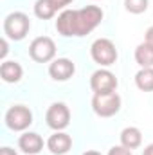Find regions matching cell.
Masks as SVG:
<instances>
[{
	"instance_id": "25",
	"label": "cell",
	"mask_w": 153,
	"mask_h": 155,
	"mask_svg": "<svg viewBox=\"0 0 153 155\" xmlns=\"http://www.w3.org/2000/svg\"><path fill=\"white\" fill-rule=\"evenodd\" d=\"M94 2H96V0H94Z\"/></svg>"
},
{
	"instance_id": "19",
	"label": "cell",
	"mask_w": 153,
	"mask_h": 155,
	"mask_svg": "<svg viewBox=\"0 0 153 155\" xmlns=\"http://www.w3.org/2000/svg\"><path fill=\"white\" fill-rule=\"evenodd\" d=\"M144 41H146L148 45H151V47H153V25L146 29V35H144Z\"/></svg>"
},
{
	"instance_id": "16",
	"label": "cell",
	"mask_w": 153,
	"mask_h": 155,
	"mask_svg": "<svg viewBox=\"0 0 153 155\" xmlns=\"http://www.w3.org/2000/svg\"><path fill=\"white\" fill-rule=\"evenodd\" d=\"M135 85L142 92H153V67L141 69L135 74Z\"/></svg>"
},
{
	"instance_id": "9",
	"label": "cell",
	"mask_w": 153,
	"mask_h": 155,
	"mask_svg": "<svg viewBox=\"0 0 153 155\" xmlns=\"http://www.w3.org/2000/svg\"><path fill=\"white\" fill-rule=\"evenodd\" d=\"M74 72H76V65L69 58H56L49 65V76L54 81H67L74 76Z\"/></svg>"
},
{
	"instance_id": "14",
	"label": "cell",
	"mask_w": 153,
	"mask_h": 155,
	"mask_svg": "<svg viewBox=\"0 0 153 155\" xmlns=\"http://www.w3.org/2000/svg\"><path fill=\"white\" fill-rule=\"evenodd\" d=\"M135 61L141 69H148L153 67V47L148 45L146 41L139 43L135 49Z\"/></svg>"
},
{
	"instance_id": "7",
	"label": "cell",
	"mask_w": 153,
	"mask_h": 155,
	"mask_svg": "<svg viewBox=\"0 0 153 155\" xmlns=\"http://www.w3.org/2000/svg\"><path fill=\"white\" fill-rule=\"evenodd\" d=\"M47 126L54 132H63L70 124V110L65 103H52L45 114Z\"/></svg>"
},
{
	"instance_id": "10",
	"label": "cell",
	"mask_w": 153,
	"mask_h": 155,
	"mask_svg": "<svg viewBox=\"0 0 153 155\" xmlns=\"http://www.w3.org/2000/svg\"><path fill=\"white\" fill-rule=\"evenodd\" d=\"M72 148V137L65 132H54L47 139V150L52 155H65Z\"/></svg>"
},
{
	"instance_id": "20",
	"label": "cell",
	"mask_w": 153,
	"mask_h": 155,
	"mask_svg": "<svg viewBox=\"0 0 153 155\" xmlns=\"http://www.w3.org/2000/svg\"><path fill=\"white\" fill-rule=\"evenodd\" d=\"M7 52H9V47H7V38L4 36L2 38V54H0V58L5 61V56H7Z\"/></svg>"
},
{
	"instance_id": "23",
	"label": "cell",
	"mask_w": 153,
	"mask_h": 155,
	"mask_svg": "<svg viewBox=\"0 0 153 155\" xmlns=\"http://www.w3.org/2000/svg\"><path fill=\"white\" fill-rule=\"evenodd\" d=\"M142 155H153V143L151 144H148V146L142 150Z\"/></svg>"
},
{
	"instance_id": "21",
	"label": "cell",
	"mask_w": 153,
	"mask_h": 155,
	"mask_svg": "<svg viewBox=\"0 0 153 155\" xmlns=\"http://www.w3.org/2000/svg\"><path fill=\"white\" fill-rule=\"evenodd\" d=\"M0 155H18V153H16V150H13L9 146H4V148H0Z\"/></svg>"
},
{
	"instance_id": "2",
	"label": "cell",
	"mask_w": 153,
	"mask_h": 155,
	"mask_svg": "<svg viewBox=\"0 0 153 155\" xmlns=\"http://www.w3.org/2000/svg\"><path fill=\"white\" fill-rule=\"evenodd\" d=\"M31 29V20L25 13L22 11H15V13H9L5 18H4V35L5 38L13 40V41H20L27 36Z\"/></svg>"
},
{
	"instance_id": "24",
	"label": "cell",
	"mask_w": 153,
	"mask_h": 155,
	"mask_svg": "<svg viewBox=\"0 0 153 155\" xmlns=\"http://www.w3.org/2000/svg\"><path fill=\"white\" fill-rule=\"evenodd\" d=\"M83 155H103V153H99V152H96V150H86Z\"/></svg>"
},
{
	"instance_id": "13",
	"label": "cell",
	"mask_w": 153,
	"mask_h": 155,
	"mask_svg": "<svg viewBox=\"0 0 153 155\" xmlns=\"http://www.w3.org/2000/svg\"><path fill=\"white\" fill-rule=\"evenodd\" d=\"M119 139H121V144H122L124 148H128V150H137V148L142 144V132H141L137 126H126V128L121 132Z\"/></svg>"
},
{
	"instance_id": "4",
	"label": "cell",
	"mask_w": 153,
	"mask_h": 155,
	"mask_svg": "<svg viewBox=\"0 0 153 155\" xmlns=\"http://www.w3.org/2000/svg\"><path fill=\"white\" fill-rule=\"evenodd\" d=\"M92 110L99 117H112L121 110V96L117 92L106 94H94L92 97Z\"/></svg>"
},
{
	"instance_id": "22",
	"label": "cell",
	"mask_w": 153,
	"mask_h": 155,
	"mask_svg": "<svg viewBox=\"0 0 153 155\" xmlns=\"http://www.w3.org/2000/svg\"><path fill=\"white\" fill-rule=\"evenodd\" d=\"M52 2L56 4V7H58V9H63V7H67L72 0H52Z\"/></svg>"
},
{
	"instance_id": "15",
	"label": "cell",
	"mask_w": 153,
	"mask_h": 155,
	"mask_svg": "<svg viewBox=\"0 0 153 155\" xmlns=\"http://www.w3.org/2000/svg\"><path fill=\"white\" fill-rule=\"evenodd\" d=\"M60 9L56 7V4L52 0H36L34 2V15L40 20H50L54 18V15Z\"/></svg>"
},
{
	"instance_id": "1",
	"label": "cell",
	"mask_w": 153,
	"mask_h": 155,
	"mask_svg": "<svg viewBox=\"0 0 153 155\" xmlns=\"http://www.w3.org/2000/svg\"><path fill=\"white\" fill-rule=\"evenodd\" d=\"M105 13L99 5H86L81 9H65L56 20V31L63 38H81L90 35L103 20Z\"/></svg>"
},
{
	"instance_id": "17",
	"label": "cell",
	"mask_w": 153,
	"mask_h": 155,
	"mask_svg": "<svg viewBox=\"0 0 153 155\" xmlns=\"http://www.w3.org/2000/svg\"><path fill=\"white\" fill-rule=\"evenodd\" d=\"M150 0H124V9L132 15H142L148 11Z\"/></svg>"
},
{
	"instance_id": "5",
	"label": "cell",
	"mask_w": 153,
	"mask_h": 155,
	"mask_svg": "<svg viewBox=\"0 0 153 155\" xmlns=\"http://www.w3.org/2000/svg\"><path fill=\"white\" fill-rule=\"evenodd\" d=\"M5 126L13 132H24L33 124V112L25 105H13L5 112Z\"/></svg>"
},
{
	"instance_id": "11",
	"label": "cell",
	"mask_w": 153,
	"mask_h": 155,
	"mask_svg": "<svg viewBox=\"0 0 153 155\" xmlns=\"http://www.w3.org/2000/svg\"><path fill=\"white\" fill-rule=\"evenodd\" d=\"M18 148L25 155H38L43 150V139L36 132H25L18 139Z\"/></svg>"
},
{
	"instance_id": "8",
	"label": "cell",
	"mask_w": 153,
	"mask_h": 155,
	"mask_svg": "<svg viewBox=\"0 0 153 155\" xmlns=\"http://www.w3.org/2000/svg\"><path fill=\"white\" fill-rule=\"evenodd\" d=\"M117 78L114 72L108 69H97L90 76V88L94 94H106V92H115L117 90Z\"/></svg>"
},
{
	"instance_id": "12",
	"label": "cell",
	"mask_w": 153,
	"mask_h": 155,
	"mask_svg": "<svg viewBox=\"0 0 153 155\" xmlns=\"http://www.w3.org/2000/svg\"><path fill=\"white\" fill-rule=\"evenodd\" d=\"M24 76V69L18 61L15 60H5L0 65V78L5 83H18Z\"/></svg>"
},
{
	"instance_id": "18",
	"label": "cell",
	"mask_w": 153,
	"mask_h": 155,
	"mask_svg": "<svg viewBox=\"0 0 153 155\" xmlns=\"http://www.w3.org/2000/svg\"><path fill=\"white\" fill-rule=\"evenodd\" d=\"M108 155H133V153H132V150H128L122 144H119V146H112L108 150Z\"/></svg>"
},
{
	"instance_id": "6",
	"label": "cell",
	"mask_w": 153,
	"mask_h": 155,
	"mask_svg": "<svg viewBox=\"0 0 153 155\" xmlns=\"http://www.w3.org/2000/svg\"><path fill=\"white\" fill-rule=\"evenodd\" d=\"M29 56L36 63H50L56 60V43L49 36H38L29 45Z\"/></svg>"
},
{
	"instance_id": "3",
	"label": "cell",
	"mask_w": 153,
	"mask_h": 155,
	"mask_svg": "<svg viewBox=\"0 0 153 155\" xmlns=\"http://www.w3.org/2000/svg\"><path fill=\"white\" fill-rule=\"evenodd\" d=\"M90 56L99 67H110L117 61V49L108 38H97L90 45Z\"/></svg>"
}]
</instances>
